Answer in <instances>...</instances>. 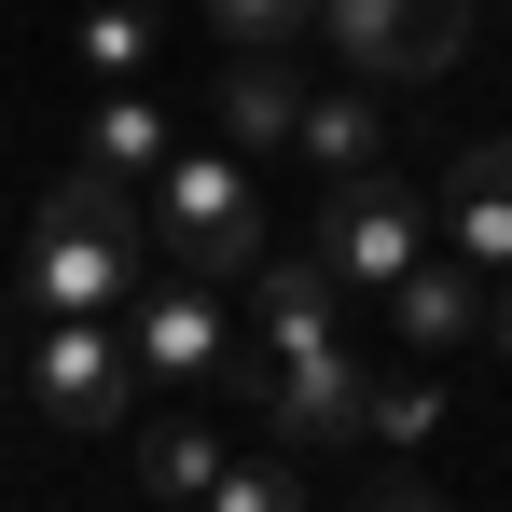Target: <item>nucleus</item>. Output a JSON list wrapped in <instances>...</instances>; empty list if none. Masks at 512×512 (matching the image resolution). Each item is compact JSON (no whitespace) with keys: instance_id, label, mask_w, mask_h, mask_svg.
Instances as JSON below:
<instances>
[{"instance_id":"423d86ee","label":"nucleus","mask_w":512,"mask_h":512,"mask_svg":"<svg viewBox=\"0 0 512 512\" xmlns=\"http://www.w3.org/2000/svg\"><path fill=\"white\" fill-rule=\"evenodd\" d=\"M305 250L333 263L346 291H388V277L429 250V208H416L388 167H360V180H333V194H319V236H305Z\"/></svg>"},{"instance_id":"f3484780","label":"nucleus","mask_w":512,"mask_h":512,"mask_svg":"<svg viewBox=\"0 0 512 512\" xmlns=\"http://www.w3.org/2000/svg\"><path fill=\"white\" fill-rule=\"evenodd\" d=\"M208 499H222V512H291V499H305V471H291V457H222Z\"/></svg>"},{"instance_id":"2eb2a0df","label":"nucleus","mask_w":512,"mask_h":512,"mask_svg":"<svg viewBox=\"0 0 512 512\" xmlns=\"http://www.w3.org/2000/svg\"><path fill=\"white\" fill-rule=\"evenodd\" d=\"M208 28H222V56H236V42H263V56H291V42L319 28V0H208Z\"/></svg>"},{"instance_id":"9b49d317","label":"nucleus","mask_w":512,"mask_h":512,"mask_svg":"<svg viewBox=\"0 0 512 512\" xmlns=\"http://www.w3.org/2000/svg\"><path fill=\"white\" fill-rule=\"evenodd\" d=\"M319 180H360V167H388V111H374V70L360 84H319L305 97V139H291Z\"/></svg>"},{"instance_id":"f257e3e1","label":"nucleus","mask_w":512,"mask_h":512,"mask_svg":"<svg viewBox=\"0 0 512 512\" xmlns=\"http://www.w3.org/2000/svg\"><path fill=\"white\" fill-rule=\"evenodd\" d=\"M28 305L42 319H111V305H139V180L84 167L42 194V222H28Z\"/></svg>"},{"instance_id":"0eeeda50","label":"nucleus","mask_w":512,"mask_h":512,"mask_svg":"<svg viewBox=\"0 0 512 512\" xmlns=\"http://www.w3.org/2000/svg\"><path fill=\"white\" fill-rule=\"evenodd\" d=\"M28 402L56 429H111L125 402H139V346L111 333V319H42V346H28Z\"/></svg>"},{"instance_id":"f8f14e48","label":"nucleus","mask_w":512,"mask_h":512,"mask_svg":"<svg viewBox=\"0 0 512 512\" xmlns=\"http://www.w3.org/2000/svg\"><path fill=\"white\" fill-rule=\"evenodd\" d=\"M333 291H346V277L319 250H277V263H263V360H291V346L333 333Z\"/></svg>"},{"instance_id":"39448f33","label":"nucleus","mask_w":512,"mask_h":512,"mask_svg":"<svg viewBox=\"0 0 512 512\" xmlns=\"http://www.w3.org/2000/svg\"><path fill=\"white\" fill-rule=\"evenodd\" d=\"M250 402H263L277 443H360V429H374V360L346 333H319V346H291V360H263Z\"/></svg>"},{"instance_id":"ddd939ff","label":"nucleus","mask_w":512,"mask_h":512,"mask_svg":"<svg viewBox=\"0 0 512 512\" xmlns=\"http://www.w3.org/2000/svg\"><path fill=\"white\" fill-rule=\"evenodd\" d=\"M97 167L111 180H139V194H153V167H167L180 139H167V111H153V97H97V139H84Z\"/></svg>"},{"instance_id":"6ab92c4d","label":"nucleus","mask_w":512,"mask_h":512,"mask_svg":"<svg viewBox=\"0 0 512 512\" xmlns=\"http://www.w3.org/2000/svg\"><path fill=\"white\" fill-rule=\"evenodd\" d=\"M485 333H499V346H512V291H499V305H485Z\"/></svg>"},{"instance_id":"6e6552de","label":"nucleus","mask_w":512,"mask_h":512,"mask_svg":"<svg viewBox=\"0 0 512 512\" xmlns=\"http://www.w3.org/2000/svg\"><path fill=\"white\" fill-rule=\"evenodd\" d=\"M374 305H388V333H402V346H429V360H443V346H471V333H485V263L416 250L388 291H374Z\"/></svg>"},{"instance_id":"7ed1b4c3","label":"nucleus","mask_w":512,"mask_h":512,"mask_svg":"<svg viewBox=\"0 0 512 512\" xmlns=\"http://www.w3.org/2000/svg\"><path fill=\"white\" fill-rule=\"evenodd\" d=\"M125 346H139L153 388H208V402H250L263 388V360H236V333H222V277H194V263L125 319Z\"/></svg>"},{"instance_id":"dca6fc26","label":"nucleus","mask_w":512,"mask_h":512,"mask_svg":"<svg viewBox=\"0 0 512 512\" xmlns=\"http://www.w3.org/2000/svg\"><path fill=\"white\" fill-rule=\"evenodd\" d=\"M139 56H153V14H139V0H97V14H84V70H97V84H125Z\"/></svg>"},{"instance_id":"4468645a","label":"nucleus","mask_w":512,"mask_h":512,"mask_svg":"<svg viewBox=\"0 0 512 512\" xmlns=\"http://www.w3.org/2000/svg\"><path fill=\"white\" fill-rule=\"evenodd\" d=\"M139 485H153V499H208V485H222V429H208V416H167L153 457H139Z\"/></svg>"},{"instance_id":"1a4fd4ad","label":"nucleus","mask_w":512,"mask_h":512,"mask_svg":"<svg viewBox=\"0 0 512 512\" xmlns=\"http://www.w3.org/2000/svg\"><path fill=\"white\" fill-rule=\"evenodd\" d=\"M305 70H291V56H263V42H236V56H222V97H208V111H222V139H236V153H291V139H305Z\"/></svg>"},{"instance_id":"9d476101","label":"nucleus","mask_w":512,"mask_h":512,"mask_svg":"<svg viewBox=\"0 0 512 512\" xmlns=\"http://www.w3.org/2000/svg\"><path fill=\"white\" fill-rule=\"evenodd\" d=\"M443 250L512 277V139H471V153L443 167Z\"/></svg>"},{"instance_id":"a211bd4d","label":"nucleus","mask_w":512,"mask_h":512,"mask_svg":"<svg viewBox=\"0 0 512 512\" xmlns=\"http://www.w3.org/2000/svg\"><path fill=\"white\" fill-rule=\"evenodd\" d=\"M429 429H443V388L388 374V388H374V429H360V443H429Z\"/></svg>"},{"instance_id":"f03ea898","label":"nucleus","mask_w":512,"mask_h":512,"mask_svg":"<svg viewBox=\"0 0 512 512\" xmlns=\"http://www.w3.org/2000/svg\"><path fill=\"white\" fill-rule=\"evenodd\" d=\"M153 236H167V263H194V277H236V263H263L250 153H236V139H208V153H167V167H153Z\"/></svg>"},{"instance_id":"20e7f679","label":"nucleus","mask_w":512,"mask_h":512,"mask_svg":"<svg viewBox=\"0 0 512 512\" xmlns=\"http://www.w3.org/2000/svg\"><path fill=\"white\" fill-rule=\"evenodd\" d=\"M319 28H333L346 70H374V84H429V70L471 56V0H319Z\"/></svg>"}]
</instances>
